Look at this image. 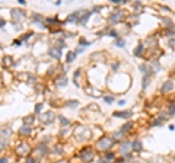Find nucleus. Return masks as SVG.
<instances>
[{
  "label": "nucleus",
  "mask_w": 175,
  "mask_h": 163,
  "mask_svg": "<svg viewBox=\"0 0 175 163\" xmlns=\"http://www.w3.org/2000/svg\"><path fill=\"white\" fill-rule=\"evenodd\" d=\"M26 163H35V162H34L32 157H28V159H26Z\"/></svg>",
  "instance_id": "nucleus-24"
},
{
  "label": "nucleus",
  "mask_w": 175,
  "mask_h": 163,
  "mask_svg": "<svg viewBox=\"0 0 175 163\" xmlns=\"http://www.w3.org/2000/svg\"><path fill=\"white\" fill-rule=\"evenodd\" d=\"M75 57H76L75 53H69V54H67V61H69V63H70V61H73V60H75Z\"/></svg>",
  "instance_id": "nucleus-13"
},
{
  "label": "nucleus",
  "mask_w": 175,
  "mask_h": 163,
  "mask_svg": "<svg viewBox=\"0 0 175 163\" xmlns=\"http://www.w3.org/2000/svg\"><path fill=\"white\" fill-rule=\"evenodd\" d=\"M112 100H114L112 98H105V102H108V103H109V102H112Z\"/></svg>",
  "instance_id": "nucleus-27"
},
{
  "label": "nucleus",
  "mask_w": 175,
  "mask_h": 163,
  "mask_svg": "<svg viewBox=\"0 0 175 163\" xmlns=\"http://www.w3.org/2000/svg\"><path fill=\"white\" fill-rule=\"evenodd\" d=\"M60 163H66V162H60Z\"/></svg>",
  "instance_id": "nucleus-31"
},
{
  "label": "nucleus",
  "mask_w": 175,
  "mask_h": 163,
  "mask_svg": "<svg viewBox=\"0 0 175 163\" xmlns=\"http://www.w3.org/2000/svg\"><path fill=\"white\" fill-rule=\"evenodd\" d=\"M3 25H4V22H3V21H0V26H3Z\"/></svg>",
  "instance_id": "nucleus-30"
},
{
  "label": "nucleus",
  "mask_w": 175,
  "mask_h": 163,
  "mask_svg": "<svg viewBox=\"0 0 175 163\" xmlns=\"http://www.w3.org/2000/svg\"><path fill=\"white\" fill-rule=\"evenodd\" d=\"M111 144H112V140L111 138H108V137H102L101 140L98 141V149L99 150H107L108 147H111Z\"/></svg>",
  "instance_id": "nucleus-1"
},
{
  "label": "nucleus",
  "mask_w": 175,
  "mask_h": 163,
  "mask_svg": "<svg viewBox=\"0 0 175 163\" xmlns=\"http://www.w3.org/2000/svg\"><path fill=\"white\" fill-rule=\"evenodd\" d=\"M129 128H131V122H127V124H126V125L121 128V131H127Z\"/></svg>",
  "instance_id": "nucleus-16"
},
{
  "label": "nucleus",
  "mask_w": 175,
  "mask_h": 163,
  "mask_svg": "<svg viewBox=\"0 0 175 163\" xmlns=\"http://www.w3.org/2000/svg\"><path fill=\"white\" fill-rule=\"evenodd\" d=\"M34 121V117H28V118H25V124H32Z\"/></svg>",
  "instance_id": "nucleus-18"
},
{
  "label": "nucleus",
  "mask_w": 175,
  "mask_h": 163,
  "mask_svg": "<svg viewBox=\"0 0 175 163\" xmlns=\"http://www.w3.org/2000/svg\"><path fill=\"white\" fill-rule=\"evenodd\" d=\"M131 146H133V149H134V150H137V152L142 149V143H140V141H134Z\"/></svg>",
  "instance_id": "nucleus-12"
},
{
  "label": "nucleus",
  "mask_w": 175,
  "mask_h": 163,
  "mask_svg": "<svg viewBox=\"0 0 175 163\" xmlns=\"http://www.w3.org/2000/svg\"><path fill=\"white\" fill-rule=\"evenodd\" d=\"M31 152V149H29V144L28 143H21L19 146H18V149H16V153L18 154H21V156H26L28 153Z\"/></svg>",
  "instance_id": "nucleus-2"
},
{
  "label": "nucleus",
  "mask_w": 175,
  "mask_h": 163,
  "mask_svg": "<svg viewBox=\"0 0 175 163\" xmlns=\"http://www.w3.org/2000/svg\"><path fill=\"white\" fill-rule=\"evenodd\" d=\"M66 83H67V79H66V77H61V79H58V86H64Z\"/></svg>",
  "instance_id": "nucleus-14"
},
{
  "label": "nucleus",
  "mask_w": 175,
  "mask_h": 163,
  "mask_svg": "<svg viewBox=\"0 0 175 163\" xmlns=\"http://www.w3.org/2000/svg\"><path fill=\"white\" fill-rule=\"evenodd\" d=\"M21 134H31V127L23 125V127L21 128Z\"/></svg>",
  "instance_id": "nucleus-10"
},
{
  "label": "nucleus",
  "mask_w": 175,
  "mask_h": 163,
  "mask_svg": "<svg viewBox=\"0 0 175 163\" xmlns=\"http://www.w3.org/2000/svg\"><path fill=\"white\" fill-rule=\"evenodd\" d=\"M99 163H108V162H107V160H104V159H101V160H99Z\"/></svg>",
  "instance_id": "nucleus-29"
},
{
  "label": "nucleus",
  "mask_w": 175,
  "mask_h": 163,
  "mask_svg": "<svg viewBox=\"0 0 175 163\" xmlns=\"http://www.w3.org/2000/svg\"><path fill=\"white\" fill-rule=\"evenodd\" d=\"M131 115V112H114V117H124V118H129Z\"/></svg>",
  "instance_id": "nucleus-7"
},
{
  "label": "nucleus",
  "mask_w": 175,
  "mask_h": 163,
  "mask_svg": "<svg viewBox=\"0 0 175 163\" xmlns=\"http://www.w3.org/2000/svg\"><path fill=\"white\" fill-rule=\"evenodd\" d=\"M10 60H12L10 57H4V61H3V64H4V65H6V64L9 65V64H10Z\"/></svg>",
  "instance_id": "nucleus-17"
},
{
  "label": "nucleus",
  "mask_w": 175,
  "mask_h": 163,
  "mask_svg": "<svg viewBox=\"0 0 175 163\" xmlns=\"http://www.w3.org/2000/svg\"><path fill=\"white\" fill-rule=\"evenodd\" d=\"M129 149H133V146H131V144H129V143H124V144L121 146V152H123V153H127V152H129Z\"/></svg>",
  "instance_id": "nucleus-9"
},
{
  "label": "nucleus",
  "mask_w": 175,
  "mask_h": 163,
  "mask_svg": "<svg viewBox=\"0 0 175 163\" xmlns=\"http://www.w3.org/2000/svg\"><path fill=\"white\" fill-rule=\"evenodd\" d=\"M41 108H43V105H41V103H38V105H37V106H35V112H37V114H38V112H40V111H41Z\"/></svg>",
  "instance_id": "nucleus-21"
},
{
  "label": "nucleus",
  "mask_w": 175,
  "mask_h": 163,
  "mask_svg": "<svg viewBox=\"0 0 175 163\" xmlns=\"http://www.w3.org/2000/svg\"><path fill=\"white\" fill-rule=\"evenodd\" d=\"M171 114H175V105L172 106V108H171Z\"/></svg>",
  "instance_id": "nucleus-28"
},
{
  "label": "nucleus",
  "mask_w": 175,
  "mask_h": 163,
  "mask_svg": "<svg viewBox=\"0 0 175 163\" xmlns=\"http://www.w3.org/2000/svg\"><path fill=\"white\" fill-rule=\"evenodd\" d=\"M58 118H60V122H61V124H66V125H67V124H69V121L66 120L64 117H58Z\"/></svg>",
  "instance_id": "nucleus-19"
},
{
  "label": "nucleus",
  "mask_w": 175,
  "mask_h": 163,
  "mask_svg": "<svg viewBox=\"0 0 175 163\" xmlns=\"http://www.w3.org/2000/svg\"><path fill=\"white\" fill-rule=\"evenodd\" d=\"M117 45H120V47H124V41H123V39H118V41H117Z\"/></svg>",
  "instance_id": "nucleus-23"
},
{
  "label": "nucleus",
  "mask_w": 175,
  "mask_h": 163,
  "mask_svg": "<svg viewBox=\"0 0 175 163\" xmlns=\"http://www.w3.org/2000/svg\"><path fill=\"white\" fill-rule=\"evenodd\" d=\"M4 146H6V141H4V140H0V150H3Z\"/></svg>",
  "instance_id": "nucleus-22"
},
{
  "label": "nucleus",
  "mask_w": 175,
  "mask_h": 163,
  "mask_svg": "<svg viewBox=\"0 0 175 163\" xmlns=\"http://www.w3.org/2000/svg\"><path fill=\"white\" fill-rule=\"evenodd\" d=\"M172 87H174V83L169 80V82H165L164 86H162V92H169V90H172Z\"/></svg>",
  "instance_id": "nucleus-6"
},
{
  "label": "nucleus",
  "mask_w": 175,
  "mask_h": 163,
  "mask_svg": "<svg viewBox=\"0 0 175 163\" xmlns=\"http://www.w3.org/2000/svg\"><path fill=\"white\" fill-rule=\"evenodd\" d=\"M80 157H82L85 162H89V160H92V157H93V150H92L90 147H86V149H83V150L80 152Z\"/></svg>",
  "instance_id": "nucleus-3"
},
{
  "label": "nucleus",
  "mask_w": 175,
  "mask_h": 163,
  "mask_svg": "<svg viewBox=\"0 0 175 163\" xmlns=\"http://www.w3.org/2000/svg\"><path fill=\"white\" fill-rule=\"evenodd\" d=\"M54 120V114L51 112V111H48V112H45L41 115V121H43L44 124H50V122H53Z\"/></svg>",
  "instance_id": "nucleus-4"
},
{
  "label": "nucleus",
  "mask_w": 175,
  "mask_h": 163,
  "mask_svg": "<svg viewBox=\"0 0 175 163\" xmlns=\"http://www.w3.org/2000/svg\"><path fill=\"white\" fill-rule=\"evenodd\" d=\"M25 15H23V12L22 10H13V18L15 19H22Z\"/></svg>",
  "instance_id": "nucleus-8"
},
{
  "label": "nucleus",
  "mask_w": 175,
  "mask_h": 163,
  "mask_svg": "<svg viewBox=\"0 0 175 163\" xmlns=\"http://www.w3.org/2000/svg\"><path fill=\"white\" fill-rule=\"evenodd\" d=\"M48 54L51 55V57H54V58H60V55H61V50H60V48H57V47H53V48H50Z\"/></svg>",
  "instance_id": "nucleus-5"
},
{
  "label": "nucleus",
  "mask_w": 175,
  "mask_h": 163,
  "mask_svg": "<svg viewBox=\"0 0 175 163\" xmlns=\"http://www.w3.org/2000/svg\"><path fill=\"white\" fill-rule=\"evenodd\" d=\"M140 53H142V45H139V47H137V50L134 51V54H136V55H139Z\"/></svg>",
  "instance_id": "nucleus-20"
},
{
  "label": "nucleus",
  "mask_w": 175,
  "mask_h": 163,
  "mask_svg": "<svg viewBox=\"0 0 175 163\" xmlns=\"http://www.w3.org/2000/svg\"><path fill=\"white\" fill-rule=\"evenodd\" d=\"M107 159H114V154H112V153H108V154H107Z\"/></svg>",
  "instance_id": "nucleus-25"
},
{
  "label": "nucleus",
  "mask_w": 175,
  "mask_h": 163,
  "mask_svg": "<svg viewBox=\"0 0 175 163\" xmlns=\"http://www.w3.org/2000/svg\"><path fill=\"white\" fill-rule=\"evenodd\" d=\"M1 135H10V128H7V127L3 128L1 130Z\"/></svg>",
  "instance_id": "nucleus-15"
},
{
  "label": "nucleus",
  "mask_w": 175,
  "mask_h": 163,
  "mask_svg": "<svg viewBox=\"0 0 175 163\" xmlns=\"http://www.w3.org/2000/svg\"><path fill=\"white\" fill-rule=\"evenodd\" d=\"M0 163H7V159H6V157H1V159H0Z\"/></svg>",
  "instance_id": "nucleus-26"
},
{
  "label": "nucleus",
  "mask_w": 175,
  "mask_h": 163,
  "mask_svg": "<svg viewBox=\"0 0 175 163\" xmlns=\"http://www.w3.org/2000/svg\"><path fill=\"white\" fill-rule=\"evenodd\" d=\"M121 16H123V13H121V12H117L115 15H112V16H111V21H112V22H117L121 18Z\"/></svg>",
  "instance_id": "nucleus-11"
}]
</instances>
